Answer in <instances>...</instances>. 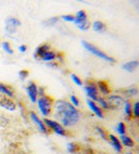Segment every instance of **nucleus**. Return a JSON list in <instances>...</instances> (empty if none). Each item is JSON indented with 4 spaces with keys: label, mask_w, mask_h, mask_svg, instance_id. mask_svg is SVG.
Listing matches in <instances>:
<instances>
[{
    "label": "nucleus",
    "mask_w": 139,
    "mask_h": 154,
    "mask_svg": "<svg viewBox=\"0 0 139 154\" xmlns=\"http://www.w3.org/2000/svg\"><path fill=\"white\" fill-rule=\"evenodd\" d=\"M18 49H19V51H20V53H25V51H27V46L26 45H20Z\"/></svg>",
    "instance_id": "72a5a7b5"
},
{
    "label": "nucleus",
    "mask_w": 139,
    "mask_h": 154,
    "mask_svg": "<svg viewBox=\"0 0 139 154\" xmlns=\"http://www.w3.org/2000/svg\"><path fill=\"white\" fill-rule=\"evenodd\" d=\"M62 19L65 22H74L75 20V16L74 15H63Z\"/></svg>",
    "instance_id": "c85d7f7f"
},
{
    "label": "nucleus",
    "mask_w": 139,
    "mask_h": 154,
    "mask_svg": "<svg viewBox=\"0 0 139 154\" xmlns=\"http://www.w3.org/2000/svg\"><path fill=\"white\" fill-rule=\"evenodd\" d=\"M137 89L135 88V87H132V88H130V89L125 90V95L127 96V97H131V96H135L137 94Z\"/></svg>",
    "instance_id": "5701e85b"
},
{
    "label": "nucleus",
    "mask_w": 139,
    "mask_h": 154,
    "mask_svg": "<svg viewBox=\"0 0 139 154\" xmlns=\"http://www.w3.org/2000/svg\"><path fill=\"white\" fill-rule=\"evenodd\" d=\"M57 58V55H56L54 51H46V53L42 54L40 57H39V59H41L42 61H44V62H51V61H54Z\"/></svg>",
    "instance_id": "ddd939ff"
},
{
    "label": "nucleus",
    "mask_w": 139,
    "mask_h": 154,
    "mask_svg": "<svg viewBox=\"0 0 139 154\" xmlns=\"http://www.w3.org/2000/svg\"><path fill=\"white\" fill-rule=\"evenodd\" d=\"M58 17H51V18L47 19V20H45V22L43 23L44 25H47V26H54V25L56 24V23L58 22Z\"/></svg>",
    "instance_id": "b1692460"
},
{
    "label": "nucleus",
    "mask_w": 139,
    "mask_h": 154,
    "mask_svg": "<svg viewBox=\"0 0 139 154\" xmlns=\"http://www.w3.org/2000/svg\"><path fill=\"white\" fill-rule=\"evenodd\" d=\"M0 92L5 94V95L7 96V97H9V99H12L13 96H14V93H13L12 90L10 89L8 86L1 84V82H0Z\"/></svg>",
    "instance_id": "f3484780"
},
{
    "label": "nucleus",
    "mask_w": 139,
    "mask_h": 154,
    "mask_svg": "<svg viewBox=\"0 0 139 154\" xmlns=\"http://www.w3.org/2000/svg\"><path fill=\"white\" fill-rule=\"evenodd\" d=\"M67 150H69L70 153H74L77 150V146L75 143H69L67 144Z\"/></svg>",
    "instance_id": "cd10ccee"
},
{
    "label": "nucleus",
    "mask_w": 139,
    "mask_h": 154,
    "mask_svg": "<svg viewBox=\"0 0 139 154\" xmlns=\"http://www.w3.org/2000/svg\"><path fill=\"white\" fill-rule=\"evenodd\" d=\"M82 45H84V47L86 48L87 51H90L91 54H93V55L96 56V57L101 58V59H103V60H105V61H108V62H111V63H115L116 62L115 58L109 57V56L106 55V54L103 53L101 49H98L97 47H95V46L92 45V44L88 43V42H86V41H82Z\"/></svg>",
    "instance_id": "f03ea898"
},
{
    "label": "nucleus",
    "mask_w": 139,
    "mask_h": 154,
    "mask_svg": "<svg viewBox=\"0 0 139 154\" xmlns=\"http://www.w3.org/2000/svg\"><path fill=\"white\" fill-rule=\"evenodd\" d=\"M117 132L119 133V134L122 136V135H125V132H126V128H125V124L123 122H120L119 124H118V126H117Z\"/></svg>",
    "instance_id": "4be33fe9"
},
{
    "label": "nucleus",
    "mask_w": 139,
    "mask_h": 154,
    "mask_svg": "<svg viewBox=\"0 0 139 154\" xmlns=\"http://www.w3.org/2000/svg\"><path fill=\"white\" fill-rule=\"evenodd\" d=\"M124 105H125V115L128 117V118H131L132 117V104L130 103V102L125 101L124 102Z\"/></svg>",
    "instance_id": "412c9836"
},
{
    "label": "nucleus",
    "mask_w": 139,
    "mask_h": 154,
    "mask_svg": "<svg viewBox=\"0 0 139 154\" xmlns=\"http://www.w3.org/2000/svg\"><path fill=\"white\" fill-rule=\"evenodd\" d=\"M97 132L100 133V134H101V136H102V138H103V139H107V138H106V135H105V133L103 132V130H102L101 128H97Z\"/></svg>",
    "instance_id": "473e14b6"
},
{
    "label": "nucleus",
    "mask_w": 139,
    "mask_h": 154,
    "mask_svg": "<svg viewBox=\"0 0 139 154\" xmlns=\"http://www.w3.org/2000/svg\"><path fill=\"white\" fill-rule=\"evenodd\" d=\"M30 118H31V120L33 121L34 123H36V125H38L39 130L41 131L42 133H44V134H47V128H46L45 124L43 123V121H41L40 119H39V117L36 115L34 112H30Z\"/></svg>",
    "instance_id": "9b49d317"
},
{
    "label": "nucleus",
    "mask_w": 139,
    "mask_h": 154,
    "mask_svg": "<svg viewBox=\"0 0 139 154\" xmlns=\"http://www.w3.org/2000/svg\"><path fill=\"white\" fill-rule=\"evenodd\" d=\"M126 154H133V153H126Z\"/></svg>",
    "instance_id": "f704fd0d"
},
{
    "label": "nucleus",
    "mask_w": 139,
    "mask_h": 154,
    "mask_svg": "<svg viewBox=\"0 0 139 154\" xmlns=\"http://www.w3.org/2000/svg\"><path fill=\"white\" fill-rule=\"evenodd\" d=\"M51 51V46L48 45V44H44V45L39 46L36 49V51H34V58L39 59V57H40L42 54L46 53V51Z\"/></svg>",
    "instance_id": "2eb2a0df"
},
{
    "label": "nucleus",
    "mask_w": 139,
    "mask_h": 154,
    "mask_svg": "<svg viewBox=\"0 0 139 154\" xmlns=\"http://www.w3.org/2000/svg\"><path fill=\"white\" fill-rule=\"evenodd\" d=\"M2 47H3V49H5V51H7L8 54H10V55H12V54H13L12 48L10 47V44L8 43V42H3V43H2Z\"/></svg>",
    "instance_id": "a878e982"
},
{
    "label": "nucleus",
    "mask_w": 139,
    "mask_h": 154,
    "mask_svg": "<svg viewBox=\"0 0 139 154\" xmlns=\"http://www.w3.org/2000/svg\"><path fill=\"white\" fill-rule=\"evenodd\" d=\"M124 102L125 101L122 96L117 95V94H115V95H108L107 100H106V103L108 105V109H111V110L121 107L124 104Z\"/></svg>",
    "instance_id": "20e7f679"
},
{
    "label": "nucleus",
    "mask_w": 139,
    "mask_h": 154,
    "mask_svg": "<svg viewBox=\"0 0 139 154\" xmlns=\"http://www.w3.org/2000/svg\"><path fill=\"white\" fill-rule=\"evenodd\" d=\"M27 93H28L29 99L31 100L32 103H36L38 101V95H39V89L36 87V82H30L27 87Z\"/></svg>",
    "instance_id": "0eeeda50"
},
{
    "label": "nucleus",
    "mask_w": 139,
    "mask_h": 154,
    "mask_svg": "<svg viewBox=\"0 0 139 154\" xmlns=\"http://www.w3.org/2000/svg\"><path fill=\"white\" fill-rule=\"evenodd\" d=\"M109 138H110L111 144L113 146V148L116 149V151H117V152L122 151V144H121L120 140L118 139L116 136H113V135H109Z\"/></svg>",
    "instance_id": "dca6fc26"
},
{
    "label": "nucleus",
    "mask_w": 139,
    "mask_h": 154,
    "mask_svg": "<svg viewBox=\"0 0 139 154\" xmlns=\"http://www.w3.org/2000/svg\"><path fill=\"white\" fill-rule=\"evenodd\" d=\"M38 106L42 115L47 117V116L51 115V108H53V100L49 96L42 95L38 100Z\"/></svg>",
    "instance_id": "7ed1b4c3"
},
{
    "label": "nucleus",
    "mask_w": 139,
    "mask_h": 154,
    "mask_svg": "<svg viewBox=\"0 0 139 154\" xmlns=\"http://www.w3.org/2000/svg\"><path fill=\"white\" fill-rule=\"evenodd\" d=\"M72 79H73V82H74L75 84L77 85V86H82V82L79 79V77H77L76 75L72 74Z\"/></svg>",
    "instance_id": "7c9ffc66"
},
{
    "label": "nucleus",
    "mask_w": 139,
    "mask_h": 154,
    "mask_svg": "<svg viewBox=\"0 0 139 154\" xmlns=\"http://www.w3.org/2000/svg\"><path fill=\"white\" fill-rule=\"evenodd\" d=\"M20 25H22V23L16 17H9L5 20V31L10 34L15 33L17 29L20 27Z\"/></svg>",
    "instance_id": "423d86ee"
},
{
    "label": "nucleus",
    "mask_w": 139,
    "mask_h": 154,
    "mask_svg": "<svg viewBox=\"0 0 139 154\" xmlns=\"http://www.w3.org/2000/svg\"><path fill=\"white\" fill-rule=\"evenodd\" d=\"M0 106H1L3 109L9 110V111H14L15 108H16L14 102L11 99H9V97H7V96H5V97H2V99L0 100Z\"/></svg>",
    "instance_id": "1a4fd4ad"
},
{
    "label": "nucleus",
    "mask_w": 139,
    "mask_h": 154,
    "mask_svg": "<svg viewBox=\"0 0 139 154\" xmlns=\"http://www.w3.org/2000/svg\"><path fill=\"white\" fill-rule=\"evenodd\" d=\"M138 107H139V103H138V102H136V103L134 104V107H133V109H132V113L135 116V117H136V118H139V109H138Z\"/></svg>",
    "instance_id": "393cba45"
},
{
    "label": "nucleus",
    "mask_w": 139,
    "mask_h": 154,
    "mask_svg": "<svg viewBox=\"0 0 139 154\" xmlns=\"http://www.w3.org/2000/svg\"><path fill=\"white\" fill-rule=\"evenodd\" d=\"M87 103H88V106L90 107V109H91V110L93 111V112L95 113L97 117H100V118H104V115H103V112H102V110L100 109V107H98V106L96 105L93 101H91V100H88V101H87Z\"/></svg>",
    "instance_id": "4468645a"
},
{
    "label": "nucleus",
    "mask_w": 139,
    "mask_h": 154,
    "mask_svg": "<svg viewBox=\"0 0 139 154\" xmlns=\"http://www.w3.org/2000/svg\"><path fill=\"white\" fill-rule=\"evenodd\" d=\"M138 66V61L134 60V61H130V62L123 64V69L127 72H134L136 70V67Z\"/></svg>",
    "instance_id": "6ab92c4d"
},
{
    "label": "nucleus",
    "mask_w": 139,
    "mask_h": 154,
    "mask_svg": "<svg viewBox=\"0 0 139 154\" xmlns=\"http://www.w3.org/2000/svg\"><path fill=\"white\" fill-rule=\"evenodd\" d=\"M96 88L100 90L102 94L104 95H108V94H110V89H109V85H108L107 82H104V80H101V82H98L97 85H96Z\"/></svg>",
    "instance_id": "f8f14e48"
},
{
    "label": "nucleus",
    "mask_w": 139,
    "mask_h": 154,
    "mask_svg": "<svg viewBox=\"0 0 139 154\" xmlns=\"http://www.w3.org/2000/svg\"><path fill=\"white\" fill-rule=\"evenodd\" d=\"M96 101L100 103V105H101L104 109H108V105H107V103H106V100H104L103 97H98Z\"/></svg>",
    "instance_id": "bb28decb"
},
{
    "label": "nucleus",
    "mask_w": 139,
    "mask_h": 154,
    "mask_svg": "<svg viewBox=\"0 0 139 154\" xmlns=\"http://www.w3.org/2000/svg\"><path fill=\"white\" fill-rule=\"evenodd\" d=\"M18 75H19V77H20L22 79H25L26 77H28L29 72H28V71H20V72L18 73Z\"/></svg>",
    "instance_id": "2f4dec72"
},
{
    "label": "nucleus",
    "mask_w": 139,
    "mask_h": 154,
    "mask_svg": "<svg viewBox=\"0 0 139 154\" xmlns=\"http://www.w3.org/2000/svg\"><path fill=\"white\" fill-rule=\"evenodd\" d=\"M121 141H122L123 146H125V147L133 148L135 146L134 140L131 137H128V136H126V135H122V136H121Z\"/></svg>",
    "instance_id": "aec40b11"
},
{
    "label": "nucleus",
    "mask_w": 139,
    "mask_h": 154,
    "mask_svg": "<svg viewBox=\"0 0 139 154\" xmlns=\"http://www.w3.org/2000/svg\"><path fill=\"white\" fill-rule=\"evenodd\" d=\"M70 99H71V102H72V105L74 106V107H77V106L79 105V101H78V99H77L76 96L75 95H71V97H70Z\"/></svg>",
    "instance_id": "c756f323"
},
{
    "label": "nucleus",
    "mask_w": 139,
    "mask_h": 154,
    "mask_svg": "<svg viewBox=\"0 0 139 154\" xmlns=\"http://www.w3.org/2000/svg\"><path fill=\"white\" fill-rule=\"evenodd\" d=\"M54 111L57 120L61 122L63 126L72 128L75 126L80 120V113L76 107L64 100H59L54 105Z\"/></svg>",
    "instance_id": "f257e3e1"
},
{
    "label": "nucleus",
    "mask_w": 139,
    "mask_h": 154,
    "mask_svg": "<svg viewBox=\"0 0 139 154\" xmlns=\"http://www.w3.org/2000/svg\"><path fill=\"white\" fill-rule=\"evenodd\" d=\"M92 28L95 32H104L106 30V25L103 22H100V20H95L92 25Z\"/></svg>",
    "instance_id": "a211bd4d"
},
{
    "label": "nucleus",
    "mask_w": 139,
    "mask_h": 154,
    "mask_svg": "<svg viewBox=\"0 0 139 154\" xmlns=\"http://www.w3.org/2000/svg\"><path fill=\"white\" fill-rule=\"evenodd\" d=\"M43 123L45 124V126H48L49 128H51L57 135L65 136V134H66V132H65V130L63 128V126L60 124V123H58L57 121L49 120V119H44Z\"/></svg>",
    "instance_id": "39448f33"
},
{
    "label": "nucleus",
    "mask_w": 139,
    "mask_h": 154,
    "mask_svg": "<svg viewBox=\"0 0 139 154\" xmlns=\"http://www.w3.org/2000/svg\"><path fill=\"white\" fill-rule=\"evenodd\" d=\"M85 90L87 92V95L91 99V101H96L98 99V91H97V88H96V85L91 82V84H89L88 86L85 87Z\"/></svg>",
    "instance_id": "6e6552de"
},
{
    "label": "nucleus",
    "mask_w": 139,
    "mask_h": 154,
    "mask_svg": "<svg viewBox=\"0 0 139 154\" xmlns=\"http://www.w3.org/2000/svg\"><path fill=\"white\" fill-rule=\"evenodd\" d=\"M74 23L77 25V27H82L85 26L86 24H88V20H87V14L85 11H78L76 14V16H75V20Z\"/></svg>",
    "instance_id": "9d476101"
}]
</instances>
